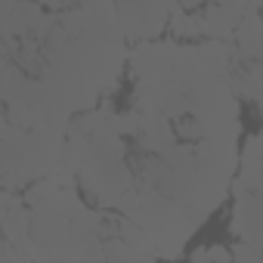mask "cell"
<instances>
[{
	"instance_id": "cell-1",
	"label": "cell",
	"mask_w": 263,
	"mask_h": 263,
	"mask_svg": "<svg viewBox=\"0 0 263 263\" xmlns=\"http://www.w3.org/2000/svg\"><path fill=\"white\" fill-rule=\"evenodd\" d=\"M118 7H53V25L41 41H4V62L41 71V81L68 111H93L99 96L118 87L130 53L124 47Z\"/></svg>"
},
{
	"instance_id": "cell-2",
	"label": "cell",
	"mask_w": 263,
	"mask_h": 263,
	"mask_svg": "<svg viewBox=\"0 0 263 263\" xmlns=\"http://www.w3.org/2000/svg\"><path fill=\"white\" fill-rule=\"evenodd\" d=\"M65 134L50 130H22L0 124V167H4V192H16L47 180L65 161Z\"/></svg>"
},
{
	"instance_id": "cell-3",
	"label": "cell",
	"mask_w": 263,
	"mask_h": 263,
	"mask_svg": "<svg viewBox=\"0 0 263 263\" xmlns=\"http://www.w3.org/2000/svg\"><path fill=\"white\" fill-rule=\"evenodd\" d=\"M0 96H4V124L22 127V130H50V134L68 137L71 111L56 99V93L41 78H28L16 65L4 62V68H0Z\"/></svg>"
},
{
	"instance_id": "cell-4",
	"label": "cell",
	"mask_w": 263,
	"mask_h": 263,
	"mask_svg": "<svg viewBox=\"0 0 263 263\" xmlns=\"http://www.w3.org/2000/svg\"><path fill=\"white\" fill-rule=\"evenodd\" d=\"M118 22L127 41L152 44L171 28V4H118Z\"/></svg>"
},
{
	"instance_id": "cell-5",
	"label": "cell",
	"mask_w": 263,
	"mask_h": 263,
	"mask_svg": "<svg viewBox=\"0 0 263 263\" xmlns=\"http://www.w3.org/2000/svg\"><path fill=\"white\" fill-rule=\"evenodd\" d=\"M180 50L183 44H174V41H152V44H137L130 50V74L137 81H155L161 74H167L177 59H180Z\"/></svg>"
},
{
	"instance_id": "cell-6",
	"label": "cell",
	"mask_w": 263,
	"mask_h": 263,
	"mask_svg": "<svg viewBox=\"0 0 263 263\" xmlns=\"http://www.w3.org/2000/svg\"><path fill=\"white\" fill-rule=\"evenodd\" d=\"M235 192V208H232V232L241 241H251L263 251V195L248 192L241 180L232 183Z\"/></svg>"
},
{
	"instance_id": "cell-7",
	"label": "cell",
	"mask_w": 263,
	"mask_h": 263,
	"mask_svg": "<svg viewBox=\"0 0 263 263\" xmlns=\"http://www.w3.org/2000/svg\"><path fill=\"white\" fill-rule=\"evenodd\" d=\"M260 10L263 7H257V4H217V7H204L201 10V34L208 41L235 44L238 25L251 13H260Z\"/></svg>"
},
{
	"instance_id": "cell-8",
	"label": "cell",
	"mask_w": 263,
	"mask_h": 263,
	"mask_svg": "<svg viewBox=\"0 0 263 263\" xmlns=\"http://www.w3.org/2000/svg\"><path fill=\"white\" fill-rule=\"evenodd\" d=\"M0 217H4V241L28 254L31 214H28L25 198H19L16 192H4V211H0Z\"/></svg>"
},
{
	"instance_id": "cell-9",
	"label": "cell",
	"mask_w": 263,
	"mask_h": 263,
	"mask_svg": "<svg viewBox=\"0 0 263 263\" xmlns=\"http://www.w3.org/2000/svg\"><path fill=\"white\" fill-rule=\"evenodd\" d=\"M235 53H238V59H245V62H260L263 59V16L260 13H251L241 25H238V31H235Z\"/></svg>"
},
{
	"instance_id": "cell-10",
	"label": "cell",
	"mask_w": 263,
	"mask_h": 263,
	"mask_svg": "<svg viewBox=\"0 0 263 263\" xmlns=\"http://www.w3.org/2000/svg\"><path fill=\"white\" fill-rule=\"evenodd\" d=\"M241 183L248 186V192H260L263 195V134H254L245 143V152H241Z\"/></svg>"
},
{
	"instance_id": "cell-11",
	"label": "cell",
	"mask_w": 263,
	"mask_h": 263,
	"mask_svg": "<svg viewBox=\"0 0 263 263\" xmlns=\"http://www.w3.org/2000/svg\"><path fill=\"white\" fill-rule=\"evenodd\" d=\"M105 263H155V254L137 251V248L124 245L121 238H111L108 251H105Z\"/></svg>"
},
{
	"instance_id": "cell-12",
	"label": "cell",
	"mask_w": 263,
	"mask_h": 263,
	"mask_svg": "<svg viewBox=\"0 0 263 263\" xmlns=\"http://www.w3.org/2000/svg\"><path fill=\"white\" fill-rule=\"evenodd\" d=\"M232 263H263V251L251 241L232 245Z\"/></svg>"
},
{
	"instance_id": "cell-13",
	"label": "cell",
	"mask_w": 263,
	"mask_h": 263,
	"mask_svg": "<svg viewBox=\"0 0 263 263\" xmlns=\"http://www.w3.org/2000/svg\"><path fill=\"white\" fill-rule=\"evenodd\" d=\"M0 263H34V260L25 251H19V248H13V245L4 241V257H0Z\"/></svg>"
},
{
	"instance_id": "cell-14",
	"label": "cell",
	"mask_w": 263,
	"mask_h": 263,
	"mask_svg": "<svg viewBox=\"0 0 263 263\" xmlns=\"http://www.w3.org/2000/svg\"><path fill=\"white\" fill-rule=\"evenodd\" d=\"M192 263H211V257H208V248H198V251L192 254Z\"/></svg>"
}]
</instances>
